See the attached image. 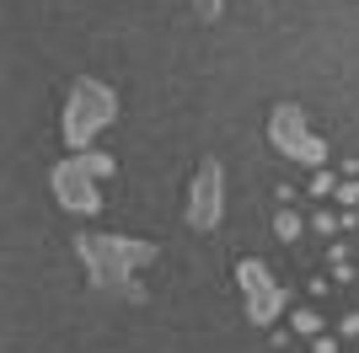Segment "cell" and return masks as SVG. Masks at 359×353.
Listing matches in <instances>:
<instances>
[{
	"mask_svg": "<svg viewBox=\"0 0 359 353\" xmlns=\"http://www.w3.org/2000/svg\"><path fill=\"white\" fill-rule=\"evenodd\" d=\"M75 251L86 263V279L97 289H118L129 300H140L135 268L156 263V241H135V235H107V230H86L75 235Z\"/></svg>",
	"mask_w": 359,
	"mask_h": 353,
	"instance_id": "obj_1",
	"label": "cell"
},
{
	"mask_svg": "<svg viewBox=\"0 0 359 353\" xmlns=\"http://www.w3.org/2000/svg\"><path fill=\"white\" fill-rule=\"evenodd\" d=\"M113 118H118V97H113V86L97 81V75H75V81H70V97H65V118H60L65 145H70L75 155H86L91 139H97Z\"/></svg>",
	"mask_w": 359,
	"mask_h": 353,
	"instance_id": "obj_2",
	"label": "cell"
},
{
	"mask_svg": "<svg viewBox=\"0 0 359 353\" xmlns=\"http://www.w3.org/2000/svg\"><path fill=\"white\" fill-rule=\"evenodd\" d=\"M269 139H273V150H285L290 161L311 166V172H327V145L306 129V107L300 102H279L269 113Z\"/></svg>",
	"mask_w": 359,
	"mask_h": 353,
	"instance_id": "obj_3",
	"label": "cell"
},
{
	"mask_svg": "<svg viewBox=\"0 0 359 353\" xmlns=\"http://www.w3.org/2000/svg\"><path fill=\"white\" fill-rule=\"evenodd\" d=\"M236 284H241V300H247V321H257V326L279 321V310H285V284L273 279L257 257H241L236 263Z\"/></svg>",
	"mask_w": 359,
	"mask_h": 353,
	"instance_id": "obj_4",
	"label": "cell"
},
{
	"mask_svg": "<svg viewBox=\"0 0 359 353\" xmlns=\"http://www.w3.org/2000/svg\"><path fill=\"white\" fill-rule=\"evenodd\" d=\"M220 214H225V172H220V161H198V172H194V182H188V204H182V220L194 225V230H215L220 225Z\"/></svg>",
	"mask_w": 359,
	"mask_h": 353,
	"instance_id": "obj_5",
	"label": "cell"
},
{
	"mask_svg": "<svg viewBox=\"0 0 359 353\" xmlns=\"http://www.w3.org/2000/svg\"><path fill=\"white\" fill-rule=\"evenodd\" d=\"M48 188H54V198H60V209H70V214H97L102 209V193H97V176H86V166L75 161H60L54 172H48Z\"/></svg>",
	"mask_w": 359,
	"mask_h": 353,
	"instance_id": "obj_6",
	"label": "cell"
},
{
	"mask_svg": "<svg viewBox=\"0 0 359 353\" xmlns=\"http://www.w3.org/2000/svg\"><path fill=\"white\" fill-rule=\"evenodd\" d=\"M75 161L86 166V176H97V182L113 176V155H107V150H86V155H75Z\"/></svg>",
	"mask_w": 359,
	"mask_h": 353,
	"instance_id": "obj_7",
	"label": "cell"
},
{
	"mask_svg": "<svg viewBox=\"0 0 359 353\" xmlns=\"http://www.w3.org/2000/svg\"><path fill=\"white\" fill-rule=\"evenodd\" d=\"M300 230H306V225H300V214H295L290 204L273 214V235H279V241H300Z\"/></svg>",
	"mask_w": 359,
	"mask_h": 353,
	"instance_id": "obj_8",
	"label": "cell"
},
{
	"mask_svg": "<svg viewBox=\"0 0 359 353\" xmlns=\"http://www.w3.org/2000/svg\"><path fill=\"white\" fill-rule=\"evenodd\" d=\"M290 326H295L300 338H311V342H316V338H322V316H316V310H311V305H300V310H295V316H290Z\"/></svg>",
	"mask_w": 359,
	"mask_h": 353,
	"instance_id": "obj_9",
	"label": "cell"
},
{
	"mask_svg": "<svg viewBox=\"0 0 359 353\" xmlns=\"http://www.w3.org/2000/svg\"><path fill=\"white\" fill-rule=\"evenodd\" d=\"M338 188H344V182H338L332 172H316V176H311V188H306V193H316V198H338Z\"/></svg>",
	"mask_w": 359,
	"mask_h": 353,
	"instance_id": "obj_10",
	"label": "cell"
},
{
	"mask_svg": "<svg viewBox=\"0 0 359 353\" xmlns=\"http://www.w3.org/2000/svg\"><path fill=\"white\" fill-rule=\"evenodd\" d=\"M311 230H316V235H332V230H344V220H338V214H327V209H316Z\"/></svg>",
	"mask_w": 359,
	"mask_h": 353,
	"instance_id": "obj_11",
	"label": "cell"
},
{
	"mask_svg": "<svg viewBox=\"0 0 359 353\" xmlns=\"http://www.w3.org/2000/svg\"><path fill=\"white\" fill-rule=\"evenodd\" d=\"M220 6L225 0H194V16L198 22H220Z\"/></svg>",
	"mask_w": 359,
	"mask_h": 353,
	"instance_id": "obj_12",
	"label": "cell"
},
{
	"mask_svg": "<svg viewBox=\"0 0 359 353\" xmlns=\"http://www.w3.org/2000/svg\"><path fill=\"white\" fill-rule=\"evenodd\" d=\"M338 338H359V316H354V310H348L344 321H338Z\"/></svg>",
	"mask_w": 359,
	"mask_h": 353,
	"instance_id": "obj_13",
	"label": "cell"
},
{
	"mask_svg": "<svg viewBox=\"0 0 359 353\" xmlns=\"http://www.w3.org/2000/svg\"><path fill=\"white\" fill-rule=\"evenodd\" d=\"M338 204H348V209L359 204V182H344V188H338Z\"/></svg>",
	"mask_w": 359,
	"mask_h": 353,
	"instance_id": "obj_14",
	"label": "cell"
},
{
	"mask_svg": "<svg viewBox=\"0 0 359 353\" xmlns=\"http://www.w3.org/2000/svg\"><path fill=\"white\" fill-rule=\"evenodd\" d=\"M316 353H338V338H316Z\"/></svg>",
	"mask_w": 359,
	"mask_h": 353,
	"instance_id": "obj_15",
	"label": "cell"
}]
</instances>
